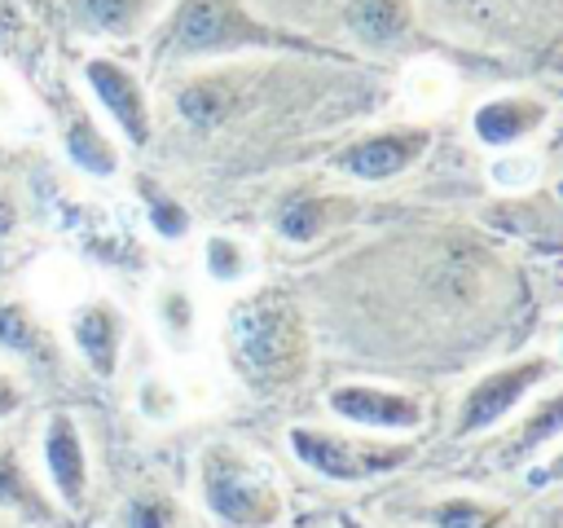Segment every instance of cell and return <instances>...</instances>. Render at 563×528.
Masks as SVG:
<instances>
[{"label":"cell","mask_w":563,"mask_h":528,"mask_svg":"<svg viewBox=\"0 0 563 528\" xmlns=\"http://www.w3.org/2000/svg\"><path fill=\"white\" fill-rule=\"evenodd\" d=\"M246 40H268V31H260L229 0H185L172 18V44L180 53L233 48V44H246Z\"/></svg>","instance_id":"6da1fadb"},{"label":"cell","mask_w":563,"mask_h":528,"mask_svg":"<svg viewBox=\"0 0 563 528\" xmlns=\"http://www.w3.org/2000/svg\"><path fill=\"white\" fill-rule=\"evenodd\" d=\"M233 339H238V352L255 370H277L290 356L295 321L277 299H255L233 312Z\"/></svg>","instance_id":"7a4b0ae2"},{"label":"cell","mask_w":563,"mask_h":528,"mask_svg":"<svg viewBox=\"0 0 563 528\" xmlns=\"http://www.w3.org/2000/svg\"><path fill=\"white\" fill-rule=\"evenodd\" d=\"M545 365H519V370H506V374H493L484 378L471 396H466V409H462V431H475V427H488L493 418H501L523 387H532L541 378Z\"/></svg>","instance_id":"3957f363"},{"label":"cell","mask_w":563,"mask_h":528,"mask_svg":"<svg viewBox=\"0 0 563 528\" xmlns=\"http://www.w3.org/2000/svg\"><path fill=\"white\" fill-rule=\"evenodd\" d=\"M88 79H92L97 97L106 101V110L123 123V132H128L132 141H145L150 123H145V101H141L136 79H132L123 66H110V62H92V66H88Z\"/></svg>","instance_id":"277c9868"},{"label":"cell","mask_w":563,"mask_h":528,"mask_svg":"<svg viewBox=\"0 0 563 528\" xmlns=\"http://www.w3.org/2000/svg\"><path fill=\"white\" fill-rule=\"evenodd\" d=\"M207 497H211V506H216L224 519H233V524H251V519H268V515H273V497H268L255 480H246L242 471H229V466H211V475H207Z\"/></svg>","instance_id":"5b68a950"},{"label":"cell","mask_w":563,"mask_h":528,"mask_svg":"<svg viewBox=\"0 0 563 528\" xmlns=\"http://www.w3.org/2000/svg\"><path fill=\"white\" fill-rule=\"evenodd\" d=\"M290 440H295V453H299L308 466H317L321 475H334V480H361V475H369V471H378V466L391 462V458H365V453L347 449V444L334 440V436L290 431Z\"/></svg>","instance_id":"8992f818"},{"label":"cell","mask_w":563,"mask_h":528,"mask_svg":"<svg viewBox=\"0 0 563 528\" xmlns=\"http://www.w3.org/2000/svg\"><path fill=\"white\" fill-rule=\"evenodd\" d=\"M330 405H334L343 418L374 422V427H413V422H418V405H413V400L387 396V392H374V387H339V392L330 396Z\"/></svg>","instance_id":"52a82bcc"},{"label":"cell","mask_w":563,"mask_h":528,"mask_svg":"<svg viewBox=\"0 0 563 528\" xmlns=\"http://www.w3.org/2000/svg\"><path fill=\"white\" fill-rule=\"evenodd\" d=\"M418 145H422V136H374V141H361L356 150H347L343 154V167L356 172V176L378 180V176L400 172L418 154Z\"/></svg>","instance_id":"ba28073f"},{"label":"cell","mask_w":563,"mask_h":528,"mask_svg":"<svg viewBox=\"0 0 563 528\" xmlns=\"http://www.w3.org/2000/svg\"><path fill=\"white\" fill-rule=\"evenodd\" d=\"M48 471H53L62 497H79V488H84V453H79V436H75L70 418H53V427H48Z\"/></svg>","instance_id":"9c48e42d"},{"label":"cell","mask_w":563,"mask_h":528,"mask_svg":"<svg viewBox=\"0 0 563 528\" xmlns=\"http://www.w3.org/2000/svg\"><path fill=\"white\" fill-rule=\"evenodd\" d=\"M537 106H528V101H493V106H484L479 114H475V132L484 136V141H515V136H523L528 128H537Z\"/></svg>","instance_id":"30bf717a"},{"label":"cell","mask_w":563,"mask_h":528,"mask_svg":"<svg viewBox=\"0 0 563 528\" xmlns=\"http://www.w3.org/2000/svg\"><path fill=\"white\" fill-rule=\"evenodd\" d=\"M75 339H79V348L88 352V361H92L97 374H110V370H114V326H110V317H106L101 308H88V312L75 321Z\"/></svg>","instance_id":"8fae6325"},{"label":"cell","mask_w":563,"mask_h":528,"mask_svg":"<svg viewBox=\"0 0 563 528\" xmlns=\"http://www.w3.org/2000/svg\"><path fill=\"white\" fill-rule=\"evenodd\" d=\"M224 110H229V92H224L220 84H189V88L180 92V114H185L189 123H198V128L220 123Z\"/></svg>","instance_id":"7c38bea8"},{"label":"cell","mask_w":563,"mask_h":528,"mask_svg":"<svg viewBox=\"0 0 563 528\" xmlns=\"http://www.w3.org/2000/svg\"><path fill=\"white\" fill-rule=\"evenodd\" d=\"M145 4L150 0H79L84 18L92 26H101V31H128V26H136V18L145 13Z\"/></svg>","instance_id":"4fadbf2b"},{"label":"cell","mask_w":563,"mask_h":528,"mask_svg":"<svg viewBox=\"0 0 563 528\" xmlns=\"http://www.w3.org/2000/svg\"><path fill=\"white\" fill-rule=\"evenodd\" d=\"M66 145H70V154H75L88 172H114V154L97 141V132L88 128V119H75V128L66 132Z\"/></svg>","instance_id":"5bb4252c"},{"label":"cell","mask_w":563,"mask_h":528,"mask_svg":"<svg viewBox=\"0 0 563 528\" xmlns=\"http://www.w3.org/2000/svg\"><path fill=\"white\" fill-rule=\"evenodd\" d=\"M321 229V202H312V198H290L286 202V211H282V233L286 238H312Z\"/></svg>","instance_id":"9a60e30c"},{"label":"cell","mask_w":563,"mask_h":528,"mask_svg":"<svg viewBox=\"0 0 563 528\" xmlns=\"http://www.w3.org/2000/svg\"><path fill=\"white\" fill-rule=\"evenodd\" d=\"M497 515L484 510V506H471V502H449L440 510V528H493Z\"/></svg>","instance_id":"2e32d148"},{"label":"cell","mask_w":563,"mask_h":528,"mask_svg":"<svg viewBox=\"0 0 563 528\" xmlns=\"http://www.w3.org/2000/svg\"><path fill=\"white\" fill-rule=\"evenodd\" d=\"M0 339L13 343V348H31V330H26V321H22L18 308H4L0 312Z\"/></svg>","instance_id":"e0dca14e"},{"label":"cell","mask_w":563,"mask_h":528,"mask_svg":"<svg viewBox=\"0 0 563 528\" xmlns=\"http://www.w3.org/2000/svg\"><path fill=\"white\" fill-rule=\"evenodd\" d=\"M207 255H211V273H220V277H233V273H238V251H233L224 238H216V242L207 246Z\"/></svg>","instance_id":"ac0fdd59"},{"label":"cell","mask_w":563,"mask_h":528,"mask_svg":"<svg viewBox=\"0 0 563 528\" xmlns=\"http://www.w3.org/2000/svg\"><path fill=\"white\" fill-rule=\"evenodd\" d=\"M154 224H158L163 233H180V229H185V216H180L176 207H167V202H158V207H154Z\"/></svg>","instance_id":"d6986e66"},{"label":"cell","mask_w":563,"mask_h":528,"mask_svg":"<svg viewBox=\"0 0 563 528\" xmlns=\"http://www.w3.org/2000/svg\"><path fill=\"white\" fill-rule=\"evenodd\" d=\"M0 497H4V502H26V493H22L18 475H13V466H4V462H0Z\"/></svg>","instance_id":"ffe728a7"},{"label":"cell","mask_w":563,"mask_h":528,"mask_svg":"<svg viewBox=\"0 0 563 528\" xmlns=\"http://www.w3.org/2000/svg\"><path fill=\"white\" fill-rule=\"evenodd\" d=\"M132 528H158V515H150L145 506H136V515H132Z\"/></svg>","instance_id":"44dd1931"},{"label":"cell","mask_w":563,"mask_h":528,"mask_svg":"<svg viewBox=\"0 0 563 528\" xmlns=\"http://www.w3.org/2000/svg\"><path fill=\"white\" fill-rule=\"evenodd\" d=\"M9 409H13V387L0 383V414H9Z\"/></svg>","instance_id":"7402d4cb"},{"label":"cell","mask_w":563,"mask_h":528,"mask_svg":"<svg viewBox=\"0 0 563 528\" xmlns=\"http://www.w3.org/2000/svg\"><path fill=\"white\" fill-rule=\"evenodd\" d=\"M343 528H361V524H356V519H343Z\"/></svg>","instance_id":"603a6c76"}]
</instances>
